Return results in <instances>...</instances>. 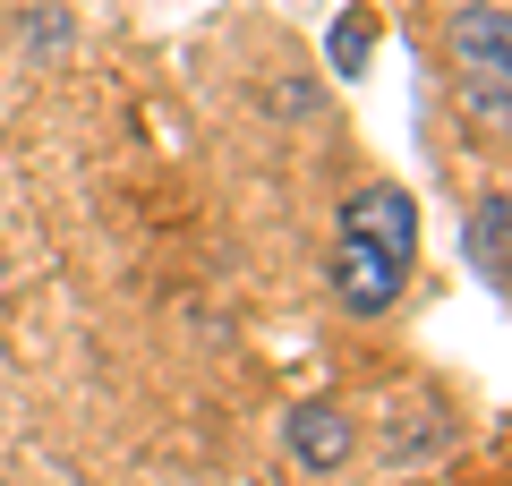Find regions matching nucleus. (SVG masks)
I'll return each mask as SVG.
<instances>
[{"instance_id": "nucleus-2", "label": "nucleus", "mask_w": 512, "mask_h": 486, "mask_svg": "<svg viewBox=\"0 0 512 486\" xmlns=\"http://www.w3.org/2000/svg\"><path fill=\"white\" fill-rule=\"evenodd\" d=\"M410 265H419V256H393L384 239L342 231L333 239V299H342L350 316H384V307L410 290Z\"/></svg>"}, {"instance_id": "nucleus-1", "label": "nucleus", "mask_w": 512, "mask_h": 486, "mask_svg": "<svg viewBox=\"0 0 512 486\" xmlns=\"http://www.w3.org/2000/svg\"><path fill=\"white\" fill-rule=\"evenodd\" d=\"M453 69H461V86H470V103L487 111V120H504V77H512V18L495 9V0H470L453 18Z\"/></svg>"}, {"instance_id": "nucleus-3", "label": "nucleus", "mask_w": 512, "mask_h": 486, "mask_svg": "<svg viewBox=\"0 0 512 486\" xmlns=\"http://www.w3.org/2000/svg\"><path fill=\"white\" fill-rule=\"evenodd\" d=\"M282 435H291V461L316 469V478H333V469L350 461V444H359V427H350L342 401H299V410L282 418Z\"/></svg>"}, {"instance_id": "nucleus-6", "label": "nucleus", "mask_w": 512, "mask_h": 486, "mask_svg": "<svg viewBox=\"0 0 512 486\" xmlns=\"http://www.w3.org/2000/svg\"><path fill=\"white\" fill-rule=\"evenodd\" d=\"M325 52H333V69H342V77H359V69H367V52H376V18H367V9H350V18H333Z\"/></svg>"}, {"instance_id": "nucleus-5", "label": "nucleus", "mask_w": 512, "mask_h": 486, "mask_svg": "<svg viewBox=\"0 0 512 486\" xmlns=\"http://www.w3.org/2000/svg\"><path fill=\"white\" fill-rule=\"evenodd\" d=\"M461 248H470L478 282L504 299V290H512V197H504V188H487V197H478V214H470V231H461Z\"/></svg>"}, {"instance_id": "nucleus-4", "label": "nucleus", "mask_w": 512, "mask_h": 486, "mask_svg": "<svg viewBox=\"0 0 512 486\" xmlns=\"http://www.w3.org/2000/svg\"><path fill=\"white\" fill-rule=\"evenodd\" d=\"M342 231H359V239H384L393 256H419V205H410V188L376 180V188H359V197L342 205Z\"/></svg>"}]
</instances>
